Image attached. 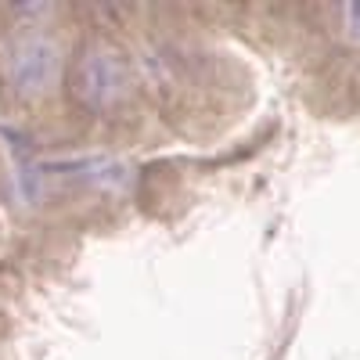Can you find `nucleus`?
I'll list each match as a JSON object with an SVG mask.
<instances>
[{"mask_svg": "<svg viewBox=\"0 0 360 360\" xmlns=\"http://www.w3.org/2000/svg\"><path fill=\"white\" fill-rule=\"evenodd\" d=\"M127 86H130V72L127 65L119 62V58L112 51H90L79 58V65L72 72V90H76V98L90 108H108L115 105L119 98L127 94Z\"/></svg>", "mask_w": 360, "mask_h": 360, "instance_id": "obj_1", "label": "nucleus"}, {"mask_svg": "<svg viewBox=\"0 0 360 360\" xmlns=\"http://www.w3.org/2000/svg\"><path fill=\"white\" fill-rule=\"evenodd\" d=\"M58 54L47 37H22L11 54H8V79L22 90V94H37L54 79Z\"/></svg>", "mask_w": 360, "mask_h": 360, "instance_id": "obj_2", "label": "nucleus"}]
</instances>
